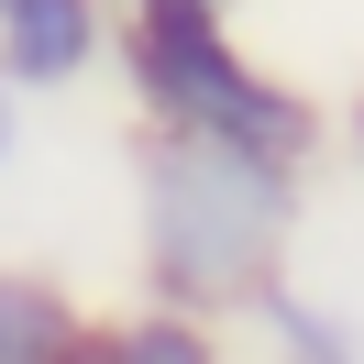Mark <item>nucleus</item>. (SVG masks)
<instances>
[{"instance_id":"obj_6","label":"nucleus","mask_w":364,"mask_h":364,"mask_svg":"<svg viewBox=\"0 0 364 364\" xmlns=\"http://www.w3.org/2000/svg\"><path fill=\"white\" fill-rule=\"evenodd\" d=\"M89 364H243V342L221 320H188V309H111L89 320Z\"/></svg>"},{"instance_id":"obj_5","label":"nucleus","mask_w":364,"mask_h":364,"mask_svg":"<svg viewBox=\"0 0 364 364\" xmlns=\"http://www.w3.org/2000/svg\"><path fill=\"white\" fill-rule=\"evenodd\" d=\"M232 331H254L276 364H364V331H353V320H342L320 287H298V276H276V287L254 298Z\"/></svg>"},{"instance_id":"obj_3","label":"nucleus","mask_w":364,"mask_h":364,"mask_svg":"<svg viewBox=\"0 0 364 364\" xmlns=\"http://www.w3.org/2000/svg\"><path fill=\"white\" fill-rule=\"evenodd\" d=\"M111 55V0H0V89H77Z\"/></svg>"},{"instance_id":"obj_2","label":"nucleus","mask_w":364,"mask_h":364,"mask_svg":"<svg viewBox=\"0 0 364 364\" xmlns=\"http://www.w3.org/2000/svg\"><path fill=\"white\" fill-rule=\"evenodd\" d=\"M122 77H133L144 133L177 144H232V155H265L287 177H309V155L331 144L320 100H298L287 77H265L232 33V11H177V0H122Z\"/></svg>"},{"instance_id":"obj_7","label":"nucleus","mask_w":364,"mask_h":364,"mask_svg":"<svg viewBox=\"0 0 364 364\" xmlns=\"http://www.w3.org/2000/svg\"><path fill=\"white\" fill-rule=\"evenodd\" d=\"M11 155H23V100L0 89V177H11Z\"/></svg>"},{"instance_id":"obj_1","label":"nucleus","mask_w":364,"mask_h":364,"mask_svg":"<svg viewBox=\"0 0 364 364\" xmlns=\"http://www.w3.org/2000/svg\"><path fill=\"white\" fill-rule=\"evenodd\" d=\"M298 177L265 155H232V144H177L144 133L133 144V265L155 309L188 320H243L254 298L287 276L298 254Z\"/></svg>"},{"instance_id":"obj_9","label":"nucleus","mask_w":364,"mask_h":364,"mask_svg":"<svg viewBox=\"0 0 364 364\" xmlns=\"http://www.w3.org/2000/svg\"><path fill=\"white\" fill-rule=\"evenodd\" d=\"M353 144H364V111H353Z\"/></svg>"},{"instance_id":"obj_4","label":"nucleus","mask_w":364,"mask_h":364,"mask_svg":"<svg viewBox=\"0 0 364 364\" xmlns=\"http://www.w3.org/2000/svg\"><path fill=\"white\" fill-rule=\"evenodd\" d=\"M0 364H89V309L45 265H0Z\"/></svg>"},{"instance_id":"obj_8","label":"nucleus","mask_w":364,"mask_h":364,"mask_svg":"<svg viewBox=\"0 0 364 364\" xmlns=\"http://www.w3.org/2000/svg\"><path fill=\"white\" fill-rule=\"evenodd\" d=\"M177 11H232V0H177Z\"/></svg>"}]
</instances>
